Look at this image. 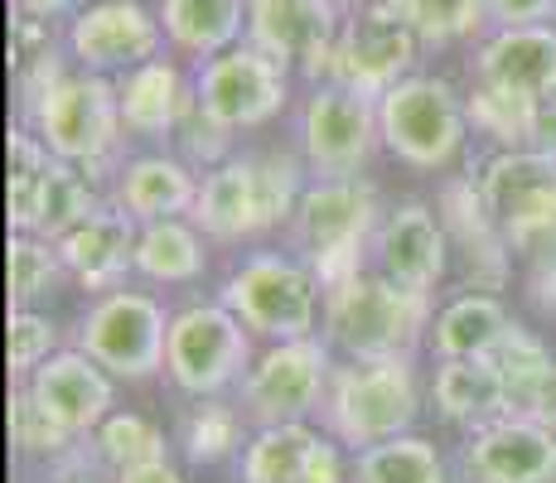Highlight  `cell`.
<instances>
[{"instance_id":"obj_1","label":"cell","mask_w":556,"mask_h":483,"mask_svg":"<svg viewBox=\"0 0 556 483\" xmlns=\"http://www.w3.org/2000/svg\"><path fill=\"white\" fill-rule=\"evenodd\" d=\"M20 126H29L59 160L88 169L98 185L116 175L131 141L116 102V78L83 73L68 49L53 45L29 53V68L20 73Z\"/></svg>"},{"instance_id":"obj_2","label":"cell","mask_w":556,"mask_h":483,"mask_svg":"<svg viewBox=\"0 0 556 483\" xmlns=\"http://www.w3.org/2000/svg\"><path fill=\"white\" fill-rule=\"evenodd\" d=\"M309 185V169L301 155H256V150H232L223 165L203 169L199 203L189 218L203 228L213 246H242L262 242L271 232H286L295 203Z\"/></svg>"},{"instance_id":"obj_3","label":"cell","mask_w":556,"mask_h":483,"mask_svg":"<svg viewBox=\"0 0 556 483\" xmlns=\"http://www.w3.org/2000/svg\"><path fill=\"white\" fill-rule=\"evenodd\" d=\"M382 199L378 185L363 175L349 179H309L301 203H295L291 223H286L281 242L286 252H295L309 271L319 276V285H339L354 271L368 266L372 232L382 223Z\"/></svg>"},{"instance_id":"obj_4","label":"cell","mask_w":556,"mask_h":483,"mask_svg":"<svg viewBox=\"0 0 556 483\" xmlns=\"http://www.w3.org/2000/svg\"><path fill=\"white\" fill-rule=\"evenodd\" d=\"M435 300L382 281L378 271H354L349 281L325 290V319L319 339L339 358H416L431 334Z\"/></svg>"},{"instance_id":"obj_5","label":"cell","mask_w":556,"mask_h":483,"mask_svg":"<svg viewBox=\"0 0 556 483\" xmlns=\"http://www.w3.org/2000/svg\"><path fill=\"white\" fill-rule=\"evenodd\" d=\"M421 421V372L416 358H344L334 363L319 431L334 435L349 455L382 440L412 435Z\"/></svg>"},{"instance_id":"obj_6","label":"cell","mask_w":556,"mask_h":483,"mask_svg":"<svg viewBox=\"0 0 556 483\" xmlns=\"http://www.w3.org/2000/svg\"><path fill=\"white\" fill-rule=\"evenodd\" d=\"M218 300L248 325L256 343L315 339L325 319V285L295 252L256 246L218 285Z\"/></svg>"},{"instance_id":"obj_7","label":"cell","mask_w":556,"mask_h":483,"mask_svg":"<svg viewBox=\"0 0 556 483\" xmlns=\"http://www.w3.org/2000/svg\"><path fill=\"white\" fill-rule=\"evenodd\" d=\"M378 126L382 150L412 175H445L459 165L475 136L469 122V97L451 78L435 73H412L397 88L378 97Z\"/></svg>"},{"instance_id":"obj_8","label":"cell","mask_w":556,"mask_h":483,"mask_svg":"<svg viewBox=\"0 0 556 483\" xmlns=\"http://www.w3.org/2000/svg\"><path fill=\"white\" fill-rule=\"evenodd\" d=\"M256 339L223 300H199L169 315L165 334V382L189 402L228 396L248 378Z\"/></svg>"},{"instance_id":"obj_9","label":"cell","mask_w":556,"mask_h":483,"mask_svg":"<svg viewBox=\"0 0 556 483\" xmlns=\"http://www.w3.org/2000/svg\"><path fill=\"white\" fill-rule=\"evenodd\" d=\"M169 315L165 300L151 290H106L92 295L83 309L78 329H73V348H83L98 368H106L116 382H155L165 378V334H169Z\"/></svg>"},{"instance_id":"obj_10","label":"cell","mask_w":556,"mask_h":483,"mask_svg":"<svg viewBox=\"0 0 556 483\" xmlns=\"http://www.w3.org/2000/svg\"><path fill=\"white\" fill-rule=\"evenodd\" d=\"M329 378H334V348L325 339H291V343H262L238 382L232 402L242 406L252 431L262 425H295L319 421Z\"/></svg>"},{"instance_id":"obj_11","label":"cell","mask_w":556,"mask_h":483,"mask_svg":"<svg viewBox=\"0 0 556 483\" xmlns=\"http://www.w3.org/2000/svg\"><path fill=\"white\" fill-rule=\"evenodd\" d=\"M295 73L281 59H271L256 45H232L218 59L194 68V92H199V116L218 126L223 136L262 131L291 106Z\"/></svg>"},{"instance_id":"obj_12","label":"cell","mask_w":556,"mask_h":483,"mask_svg":"<svg viewBox=\"0 0 556 483\" xmlns=\"http://www.w3.org/2000/svg\"><path fill=\"white\" fill-rule=\"evenodd\" d=\"M494 232L508 252H552L556 246V155L542 150H494L475 175Z\"/></svg>"},{"instance_id":"obj_13","label":"cell","mask_w":556,"mask_h":483,"mask_svg":"<svg viewBox=\"0 0 556 483\" xmlns=\"http://www.w3.org/2000/svg\"><path fill=\"white\" fill-rule=\"evenodd\" d=\"M378 150H382L378 102L339 88V82L305 88L301 112H295V155L305 160L309 179L363 175Z\"/></svg>"},{"instance_id":"obj_14","label":"cell","mask_w":556,"mask_h":483,"mask_svg":"<svg viewBox=\"0 0 556 483\" xmlns=\"http://www.w3.org/2000/svg\"><path fill=\"white\" fill-rule=\"evenodd\" d=\"M421 53H426L421 39H416V29L397 15L392 0L349 10L344 29H339V45H334V63H329V82L378 102L388 88L412 78Z\"/></svg>"},{"instance_id":"obj_15","label":"cell","mask_w":556,"mask_h":483,"mask_svg":"<svg viewBox=\"0 0 556 483\" xmlns=\"http://www.w3.org/2000/svg\"><path fill=\"white\" fill-rule=\"evenodd\" d=\"M63 49L83 73L122 78L165 53V29L141 0H92L63 25Z\"/></svg>"},{"instance_id":"obj_16","label":"cell","mask_w":556,"mask_h":483,"mask_svg":"<svg viewBox=\"0 0 556 483\" xmlns=\"http://www.w3.org/2000/svg\"><path fill=\"white\" fill-rule=\"evenodd\" d=\"M451 228H445L441 208L431 203H397L382 213L378 232L368 246V271H378L382 281L412 290V295L435 300L445 271H451Z\"/></svg>"},{"instance_id":"obj_17","label":"cell","mask_w":556,"mask_h":483,"mask_svg":"<svg viewBox=\"0 0 556 483\" xmlns=\"http://www.w3.org/2000/svg\"><path fill=\"white\" fill-rule=\"evenodd\" d=\"M344 10L334 0H248V45L281 59L295 78L329 82Z\"/></svg>"},{"instance_id":"obj_18","label":"cell","mask_w":556,"mask_h":483,"mask_svg":"<svg viewBox=\"0 0 556 483\" xmlns=\"http://www.w3.org/2000/svg\"><path fill=\"white\" fill-rule=\"evenodd\" d=\"M455 483H556V425L498 416L459 440Z\"/></svg>"},{"instance_id":"obj_19","label":"cell","mask_w":556,"mask_h":483,"mask_svg":"<svg viewBox=\"0 0 556 483\" xmlns=\"http://www.w3.org/2000/svg\"><path fill=\"white\" fill-rule=\"evenodd\" d=\"M469 88L542 106L556 97V25L489 29L469 49Z\"/></svg>"},{"instance_id":"obj_20","label":"cell","mask_w":556,"mask_h":483,"mask_svg":"<svg viewBox=\"0 0 556 483\" xmlns=\"http://www.w3.org/2000/svg\"><path fill=\"white\" fill-rule=\"evenodd\" d=\"M10 386H25L29 402L53 425H63V431L78 440H92V431L116 411V378L106 368H98L83 348H73V343H63L25 382H10Z\"/></svg>"},{"instance_id":"obj_21","label":"cell","mask_w":556,"mask_h":483,"mask_svg":"<svg viewBox=\"0 0 556 483\" xmlns=\"http://www.w3.org/2000/svg\"><path fill=\"white\" fill-rule=\"evenodd\" d=\"M116 102H122V122L131 141H169L199 116L194 73L179 59H151L141 68L116 78Z\"/></svg>"},{"instance_id":"obj_22","label":"cell","mask_w":556,"mask_h":483,"mask_svg":"<svg viewBox=\"0 0 556 483\" xmlns=\"http://www.w3.org/2000/svg\"><path fill=\"white\" fill-rule=\"evenodd\" d=\"M199 185L203 175L179 150H141V155H126L106 179V203H116L146 228V223L189 218L199 203Z\"/></svg>"},{"instance_id":"obj_23","label":"cell","mask_w":556,"mask_h":483,"mask_svg":"<svg viewBox=\"0 0 556 483\" xmlns=\"http://www.w3.org/2000/svg\"><path fill=\"white\" fill-rule=\"evenodd\" d=\"M136 238H141V223L131 213H122L116 203H102L92 218L63 232L59 256L83 290L106 295V290H122L126 276H136Z\"/></svg>"},{"instance_id":"obj_24","label":"cell","mask_w":556,"mask_h":483,"mask_svg":"<svg viewBox=\"0 0 556 483\" xmlns=\"http://www.w3.org/2000/svg\"><path fill=\"white\" fill-rule=\"evenodd\" d=\"M426 396H431L435 416L465 435L508 416V382L494 358H441Z\"/></svg>"},{"instance_id":"obj_25","label":"cell","mask_w":556,"mask_h":483,"mask_svg":"<svg viewBox=\"0 0 556 483\" xmlns=\"http://www.w3.org/2000/svg\"><path fill=\"white\" fill-rule=\"evenodd\" d=\"M155 15L165 49L194 68L248 39V0H160Z\"/></svg>"},{"instance_id":"obj_26","label":"cell","mask_w":556,"mask_h":483,"mask_svg":"<svg viewBox=\"0 0 556 483\" xmlns=\"http://www.w3.org/2000/svg\"><path fill=\"white\" fill-rule=\"evenodd\" d=\"M513 325H518V319H513V309L504 300H498L494 290L475 285V290H459V295H451L435 309L426 343H431L435 363L441 358H494V348L508 339Z\"/></svg>"},{"instance_id":"obj_27","label":"cell","mask_w":556,"mask_h":483,"mask_svg":"<svg viewBox=\"0 0 556 483\" xmlns=\"http://www.w3.org/2000/svg\"><path fill=\"white\" fill-rule=\"evenodd\" d=\"M494 363L508 382V416L556 425V358L532 329L513 325L508 339L494 348Z\"/></svg>"},{"instance_id":"obj_28","label":"cell","mask_w":556,"mask_h":483,"mask_svg":"<svg viewBox=\"0 0 556 483\" xmlns=\"http://www.w3.org/2000/svg\"><path fill=\"white\" fill-rule=\"evenodd\" d=\"M208 252L213 242L194 218L146 223L136 238V276L151 285H194L208 271Z\"/></svg>"},{"instance_id":"obj_29","label":"cell","mask_w":556,"mask_h":483,"mask_svg":"<svg viewBox=\"0 0 556 483\" xmlns=\"http://www.w3.org/2000/svg\"><path fill=\"white\" fill-rule=\"evenodd\" d=\"M319 440H325V431L315 421L262 425L248 435L238 455V483H305Z\"/></svg>"},{"instance_id":"obj_30","label":"cell","mask_w":556,"mask_h":483,"mask_svg":"<svg viewBox=\"0 0 556 483\" xmlns=\"http://www.w3.org/2000/svg\"><path fill=\"white\" fill-rule=\"evenodd\" d=\"M10 175H5V218L10 232H39V213H45V193H49V175H53V150L39 141L29 126H10Z\"/></svg>"},{"instance_id":"obj_31","label":"cell","mask_w":556,"mask_h":483,"mask_svg":"<svg viewBox=\"0 0 556 483\" xmlns=\"http://www.w3.org/2000/svg\"><path fill=\"white\" fill-rule=\"evenodd\" d=\"M252 425L242 416L238 402L228 396H203L189 402L179 416V449H185L189 465H223V459H238L248 445Z\"/></svg>"},{"instance_id":"obj_32","label":"cell","mask_w":556,"mask_h":483,"mask_svg":"<svg viewBox=\"0 0 556 483\" xmlns=\"http://www.w3.org/2000/svg\"><path fill=\"white\" fill-rule=\"evenodd\" d=\"M354 483H451V465L426 435H397L354 455Z\"/></svg>"},{"instance_id":"obj_33","label":"cell","mask_w":556,"mask_h":483,"mask_svg":"<svg viewBox=\"0 0 556 483\" xmlns=\"http://www.w3.org/2000/svg\"><path fill=\"white\" fill-rule=\"evenodd\" d=\"M397 15L416 29L421 49H475L494 29L489 0H392Z\"/></svg>"},{"instance_id":"obj_34","label":"cell","mask_w":556,"mask_h":483,"mask_svg":"<svg viewBox=\"0 0 556 483\" xmlns=\"http://www.w3.org/2000/svg\"><path fill=\"white\" fill-rule=\"evenodd\" d=\"M88 449H92V465L112 469V474H122V469H131V465H151V459H169L165 431L141 411H112L98 431H92Z\"/></svg>"},{"instance_id":"obj_35","label":"cell","mask_w":556,"mask_h":483,"mask_svg":"<svg viewBox=\"0 0 556 483\" xmlns=\"http://www.w3.org/2000/svg\"><path fill=\"white\" fill-rule=\"evenodd\" d=\"M5 276H10V309H35L39 300L59 290L68 266L59 256V242L39 238V232H10Z\"/></svg>"},{"instance_id":"obj_36","label":"cell","mask_w":556,"mask_h":483,"mask_svg":"<svg viewBox=\"0 0 556 483\" xmlns=\"http://www.w3.org/2000/svg\"><path fill=\"white\" fill-rule=\"evenodd\" d=\"M10 440H15L20 455L49 465L53 474L88 459V455H83V445H88V440H78V435L63 431V425H53L49 416L25 396V386H10Z\"/></svg>"},{"instance_id":"obj_37","label":"cell","mask_w":556,"mask_h":483,"mask_svg":"<svg viewBox=\"0 0 556 483\" xmlns=\"http://www.w3.org/2000/svg\"><path fill=\"white\" fill-rule=\"evenodd\" d=\"M63 348V334L49 315L39 309H10L5 325V358H10V382H25L39 363H49Z\"/></svg>"},{"instance_id":"obj_38","label":"cell","mask_w":556,"mask_h":483,"mask_svg":"<svg viewBox=\"0 0 556 483\" xmlns=\"http://www.w3.org/2000/svg\"><path fill=\"white\" fill-rule=\"evenodd\" d=\"M489 20H494V29L556 25V0H489Z\"/></svg>"},{"instance_id":"obj_39","label":"cell","mask_w":556,"mask_h":483,"mask_svg":"<svg viewBox=\"0 0 556 483\" xmlns=\"http://www.w3.org/2000/svg\"><path fill=\"white\" fill-rule=\"evenodd\" d=\"M10 5H15V15H29V20L53 25V20H73L83 5H92V0H10Z\"/></svg>"},{"instance_id":"obj_40","label":"cell","mask_w":556,"mask_h":483,"mask_svg":"<svg viewBox=\"0 0 556 483\" xmlns=\"http://www.w3.org/2000/svg\"><path fill=\"white\" fill-rule=\"evenodd\" d=\"M522 150H542V155H556V97L542 102L528 122V145Z\"/></svg>"},{"instance_id":"obj_41","label":"cell","mask_w":556,"mask_h":483,"mask_svg":"<svg viewBox=\"0 0 556 483\" xmlns=\"http://www.w3.org/2000/svg\"><path fill=\"white\" fill-rule=\"evenodd\" d=\"M112 483H185L175 459H151V465H131L122 474H112Z\"/></svg>"},{"instance_id":"obj_42","label":"cell","mask_w":556,"mask_h":483,"mask_svg":"<svg viewBox=\"0 0 556 483\" xmlns=\"http://www.w3.org/2000/svg\"><path fill=\"white\" fill-rule=\"evenodd\" d=\"M53 483H112V479H106L98 465H88V459H83V465H73V469H59V479H53Z\"/></svg>"},{"instance_id":"obj_43","label":"cell","mask_w":556,"mask_h":483,"mask_svg":"<svg viewBox=\"0 0 556 483\" xmlns=\"http://www.w3.org/2000/svg\"><path fill=\"white\" fill-rule=\"evenodd\" d=\"M334 5H339V10H344V15H349V10H363V5H382V0H334Z\"/></svg>"}]
</instances>
